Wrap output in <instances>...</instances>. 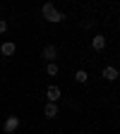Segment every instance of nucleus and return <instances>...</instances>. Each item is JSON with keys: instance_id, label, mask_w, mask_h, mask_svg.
Listing matches in <instances>:
<instances>
[{"instance_id": "nucleus-1", "label": "nucleus", "mask_w": 120, "mask_h": 134, "mask_svg": "<svg viewBox=\"0 0 120 134\" xmlns=\"http://www.w3.org/2000/svg\"><path fill=\"white\" fill-rule=\"evenodd\" d=\"M41 12H43V19H46V22H50V24H60V22L65 19V14H62L53 3H43Z\"/></svg>"}, {"instance_id": "nucleus-2", "label": "nucleus", "mask_w": 120, "mask_h": 134, "mask_svg": "<svg viewBox=\"0 0 120 134\" xmlns=\"http://www.w3.org/2000/svg\"><path fill=\"white\" fill-rule=\"evenodd\" d=\"M17 129H19V117H17V115H10L7 120H5V125H3V132L5 134H14Z\"/></svg>"}, {"instance_id": "nucleus-3", "label": "nucleus", "mask_w": 120, "mask_h": 134, "mask_svg": "<svg viewBox=\"0 0 120 134\" xmlns=\"http://www.w3.org/2000/svg\"><path fill=\"white\" fill-rule=\"evenodd\" d=\"M41 58H43L46 62H55V58H58V48H55V46H46V48L41 50Z\"/></svg>"}, {"instance_id": "nucleus-4", "label": "nucleus", "mask_w": 120, "mask_h": 134, "mask_svg": "<svg viewBox=\"0 0 120 134\" xmlns=\"http://www.w3.org/2000/svg\"><path fill=\"white\" fill-rule=\"evenodd\" d=\"M101 77H103L106 81H115L118 77H120V72H118V67H103V70H101Z\"/></svg>"}, {"instance_id": "nucleus-5", "label": "nucleus", "mask_w": 120, "mask_h": 134, "mask_svg": "<svg viewBox=\"0 0 120 134\" xmlns=\"http://www.w3.org/2000/svg\"><path fill=\"white\" fill-rule=\"evenodd\" d=\"M46 98H48V103H58L60 100V86H53V84H50L46 89Z\"/></svg>"}, {"instance_id": "nucleus-6", "label": "nucleus", "mask_w": 120, "mask_h": 134, "mask_svg": "<svg viewBox=\"0 0 120 134\" xmlns=\"http://www.w3.org/2000/svg\"><path fill=\"white\" fill-rule=\"evenodd\" d=\"M43 115L48 117V120H55V117L60 115V108H58V103H46V108H43Z\"/></svg>"}, {"instance_id": "nucleus-7", "label": "nucleus", "mask_w": 120, "mask_h": 134, "mask_svg": "<svg viewBox=\"0 0 120 134\" xmlns=\"http://www.w3.org/2000/svg\"><path fill=\"white\" fill-rule=\"evenodd\" d=\"M91 48L94 50H103L106 48V36H103V34H96V36L91 38Z\"/></svg>"}, {"instance_id": "nucleus-8", "label": "nucleus", "mask_w": 120, "mask_h": 134, "mask_svg": "<svg viewBox=\"0 0 120 134\" xmlns=\"http://www.w3.org/2000/svg\"><path fill=\"white\" fill-rule=\"evenodd\" d=\"M14 50H17V46H14L12 41H5L3 46H0V53H3L5 58H10V55H14Z\"/></svg>"}, {"instance_id": "nucleus-9", "label": "nucleus", "mask_w": 120, "mask_h": 134, "mask_svg": "<svg viewBox=\"0 0 120 134\" xmlns=\"http://www.w3.org/2000/svg\"><path fill=\"white\" fill-rule=\"evenodd\" d=\"M89 79V74H87V70H77L75 72V81L77 84H84V81H87Z\"/></svg>"}, {"instance_id": "nucleus-10", "label": "nucleus", "mask_w": 120, "mask_h": 134, "mask_svg": "<svg viewBox=\"0 0 120 134\" xmlns=\"http://www.w3.org/2000/svg\"><path fill=\"white\" fill-rule=\"evenodd\" d=\"M46 72H48L50 77H55V74H58V65H55V62H48V65H46Z\"/></svg>"}, {"instance_id": "nucleus-11", "label": "nucleus", "mask_w": 120, "mask_h": 134, "mask_svg": "<svg viewBox=\"0 0 120 134\" xmlns=\"http://www.w3.org/2000/svg\"><path fill=\"white\" fill-rule=\"evenodd\" d=\"M5 31H7V22H5V19H0V34H5Z\"/></svg>"}, {"instance_id": "nucleus-12", "label": "nucleus", "mask_w": 120, "mask_h": 134, "mask_svg": "<svg viewBox=\"0 0 120 134\" xmlns=\"http://www.w3.org/2000/svg\"><path fill=\"white\" fill-rule=\"evenodd\" d=\"M79 134H89V132H79Z\"/></svg>"}, {"instance_id": "nucleus-13", "label": "nucleus", "mask_w": 120, "mask_h": 134, "mask_svg": "<svg viewBox=\"0 0 120 134\" xmlns=\"http://www.w3.org/2000/svg\"><path fill=\"white\" fill-rule=\"evenodd\" d=\"M0 10H3V5H0Z\"/></svg>"}]
</instances>
